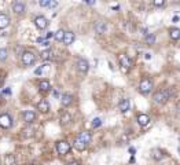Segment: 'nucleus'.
<instances>
[{"mask_svg":"<svg viewBox=\"0 0 180 165\" xmlns=\"http://www.w3.org/2000/svg\"><path fill=\"white\" fill-rule=\"evenodd\" d=\"M172 96V90H160L153 95V101L155 103H165L171 99Z\"/></svg>","mask_w":180,"mask_h":165,"instance_id":"1","label":"nucleus"},{"mask_svg":"<svg viewBox=\"0 0 180 165\" xmlns=\"http://www.w3.org/2000/svg\"><path fill=\"white\" fill-rule=\"evenodd\" d=\"M153 90V80L151 79H143L139 82V91H140L143 95L149 94Z\"/></svg>","mask_w":180,"mask_h":165,"instance_id":"2","label":"nucleus"},{"mask_svg":"<svg viewBox=\"0 0 180 165\" xmlns=\"http://www.w3.org/2000/svg\"><path fill=\"white\" fill-rule=\"evenodd\" d=\"M34 62H36V55L32 51H25L22 54V63L25 66H32L34 65Z\"/></svg>","mask_w":180,"mask_h":165,"instance_id":"3","label":"nucleus"},{"mask_svg":"<svg viewBox=\"0 0 180 165\" xmlns=\"http://www.w3.org/2000/svg\"><path fill=\"white\" fill-rule=\"evenodd\" d=\"M13 127V118L10 114L4 113V114H0V128L3 129H9Z\"/></svg>","mask_w":180,"mask_h":165,"instance_id":"4","label":"nucleus"},{"mask_svg":"<svg viewBox=\"0 0 180 165\" xmlns=\"http://www.w3.org/2000/svg\"><path fill=\"white\" fill-rule=\"evenodd\" d=\"M56 151H58V154H61V156L67 154L70 151L69 142H66V140H61V142H58L56 143Z\"/></svg>","mask_w":180,"mask_h":165,"instance_id":"5","label":"nucleus"},{"mask_svg":"<svg viewBox=\"0 0 180 165\" xmlns=\"http://www.w3.org/2000/svg\"><path fill=\"white\" fill-rule=\"evenodd\" d=\"M33 22H34V26H36L37 29H45V28L48 26V19L43 15H37L36 18L33 19Z\"/></svg>","mask_w":180,"mask_h":165,"instance_id":"6","label":"nucleus"},{"mask_svg":"<svg viewBox=\"0 0 180 165\" xmlns=\"http://www.w3.org/2000/svg\"><path fill=\"white\" fill-rule=\"evenodd\" d=\"M77 69L81 72V73H87L88 72V69H89V63H88V61L87 59H84V58H78L77 59Z\"/></svg>","mask_w":180,"mask_h":165,"instance_id":"7","label":"nucleus"},{"mask_svg":"<svg viewBox=\"0 0 180 165\" xmlns=\"http://www.w3.org/2000/svg\"><path fill=\"white\" fill-rule=\"evenodd\" d=\"M13 10H14L15 14H25V10H26V6L23 2H20V0H17V2L13 3Z\"/></svg>","mask_w":180,"mask_h":165,"instance_id":"8","label":"nucleus"},{"mask_svg":"<svg viewBox=\"0 0 180 165\" xmlns=\"http://www.w3.org/2000/svg\"><path fill=\"white\" fill-rule=\"evenodd\" d=\"M118 61H120V65H121L124 69H131V68H132V61L128 58V55L121 54L118 57Z\"/></svg>","mask_w":180,"mask_h":165,"instance_id":"9","label":"nucleus"},{"mask_svg":"<svg viewBox=\"0 0 180 165\" xmlns=\"http://www.w3.org/2000/svg\"><path fill=\"white\" fill-rule=\"evenodd\" d=\"M22 117H23V121H25V123L32 124L36 121V113H34L33 110H26V112H23Z\"/></svg>","mask_w":180,"mask_h":165,"instance_id":"10","label":"nucleus"},{"mask_svg":"<svg viewBox=\"0 0 180 165\" xmlns=\"http://www.w3.org/2000/svg\"><path fill=\"white\" fill-rule=\"evenodd\" d=\"M77 139L80 140V142H83L84 145H87V146H88L89 143H91L92 136H91V134H89L88 131H84V132H80V135L77 136Z\"/></svg>","mask_w":180,"mask_h":165,"instance_id":"11","label":"nucleus"},{"mask_svg":"<svg viewBox=\"0 0 180 165\" xmlns=\"http://www.w3.org/2000/svg\"><path fill=\"white\" fill-rule=\"evenodd\" d=\"M106 29H107V25H106V22H103V21L95 22V32H96L98 35H103V33L106 32Z\"/></svg>","mask_w":180,"mask_h":165,"instance_id":"12","label":"nucleus"},{"mask_svg":"<svg viewBox=\"0 0 180 165\" xmlns=\"http://www.w3.org/2000/svg\"><path fill=\"white\" fill-rule=\"evenodd\" d=\"M37 110L41 113H48L50 112V103H48L45 99H43V101H40L39 103H37Z\"/></svg>","mask_w":180,"mask_h":165,"instance_id":"13","label":"nucleus"},{"mask_svg":"<svg viewBox=\"0 0 180 165\" xmlns=\"http://www.w3.org/2000/svg\"><path fill=\"white\" fill-rule=\"evenodd\" d=\"M129 107H131V102H129V99H127V98L122 99L118 103V109L121 113H127L128 110H129Z\"/></svg>","mask_w":180,"mask_h":165,"instance_id":"14","label":"nucleus"},{"mask_svg":"<svg viewBox=\"0 0 180 165\" xmlns=\"http://www.w3.org/2000/svg\"><path fill=\"white\" fill-rule=\"evenodd\" d=\"M10 25V16L7 14L2 13L0 14V29H6Z\"/></svg>","mask_w":180,"mask_h":165,"instance_id":"15","label":"nucleus"},{"mask_svg":"<svg viewBox=\"0 0 180 165\" xmlns=\"http://www.w3.org/2000/svg\"><path fill=\"white\" fill-rule=\"evenodd\" d=\"M76 36L73 32H65V36H63V40H62V43L66 44V46H70V44L74 41Z\"/></svg>","mask_w":180,"mask_h":165,"instance_id":"16","label":"nucleus"},{"mask_svg":"<svg viewBox=\"0 0 180 165\" xmlns=\"http://www.w3.org/2000/svg\"><path fill=\"white\" fill-rule=\"evenodd\" d=\"M73 102V95H70V94H63V95L61 96V103L62 106H69V105H72Z\"/></svg>","mask_w":180,"mask_h":165,"instance_id":"17","label":"nucleus"},{"mask_svg":"<svg viewBox=\"0 0 180 165\" xmlns=\"http://www.w3.org/2000/svg\"><path fill=\"white\" fill-rule=\"evenodd\" d=\"M150 123V117L147 114H139L138 116V124L142 127H146Z\"/></svg>","mask_w":180,"mask_h":165,"instance_id":"18","label":"nucleus"},{"mask_svg":"<svg viewBox=\"0 0 180 165\" xmlns=\"http://www.w3.org/2000/svg\"><path fill=\"white\" fill-rule=\"evenodd\" d=\"M50 69H51V66L50 65H41L40 68H37L36 70H34V74L36 76H41V74H44V73H47V72H50Z\"/></svg>","mask_w":180,"mask_h":165,"instance_id":"19","label":"nucleus"},{"mask_svg":"<svg viewBox=\"0 0 180 165\" xmlns=\"http://www.w3.org/2000/svg\"><path fill=\"white\" fill-rule=\"evenodd\" d=\"M39 88H40V91H43V92H47V91H50L51 90V84H50V81L48 80H41V81L39 82Z\"/></svg>","mask_w":180,"mask_h":165,"instance_id":"20","label":"nucleus"},{"mask_svg":"<svg viewBox=\"0 0 180 165\" xmlns=\"http://www.w3.org/2000/svg\"><path fill=\"white\" fill-rule=\"evenodd\" d=\"M151 157L155 160V161H160L161 158H164V153L160 150V148H154V150L151 151Z\"/></svg>","mask_w":180,"mask_h":165,"instance_id":"21","label":"nucleus"},{"mask_svg":"<svg viewBox=\"0 0 180 165\" xmlns=\"http://www.w3.org/2000/svg\"><path fill=\"white\" fill-rule=\"evenodd\" d=\"M169 35H171L172 40H177V38H180V29L179 28H172L169 30Z\"/></svg>","mask_w":180,"mask_h":165,"instance_id":"22","label":"nucleus"},{"mask_svg":"<svg viewBox=\"0 0 180 165\" xmlns=\"http://www.w3.org/2000/svg\"><path fill=\"white\" fill-rule=\"evenodd\" d=\"M70 121H72V116H70L67 112H63V113H62V114H61V123L65 125V124H69Z\"/></svg>","mask_w":180,"mask_h":165,"instance_id":"23","label":"nucleus"},{"mask_svg":"<svg viewBox=\"0 0 180 165\" xmlns=\"http://www.w3.org/2000/svg\"><path fill=\"white\" fill-rule=\"evenodd\" d=\"M4 164L6 165H14L15 164L14 154H6V157H4Z\"/></svg>","mask_w":180,"mask_h":165,"instance_id":"24","label":"nucleus"},{"mask_svg":"<svg viewBox=\"0 0 180 165\" xmlns=\"http://www.w3.org/2000/svg\"><path fill=\"white\" fill-rule=\"evenodd\" d=\"M52 54H54L52 50L48 48V50H44V51H41V54H40V55H41L43 59H51V58H52Z\"/></svg>","mask_w":180,"mask_h":165,"instance_id":"25","label":"nucleus"},{"mask_svg":"<svg viewBox=\"0 0 180 165\" xmlns=\"http://www.w3.org/2000/svg\"><path fill=\"white\" fill-rule=\"evenodd\" d=\"M63 36H65V30H62V29L56 30V32L54 33V37H55L56 41H62L63 40Z\"/></svg>","mask_w":180,"mask_h":165,"instance_id":"26","label":"nucleus"},{"mask_svg":"<svg viewBox=\"0 0 180 165\" xmlns=\"http://www.w3.org/2000/svg\"><path fill=\"white\" fill-rule=\"evenodd\" d=\"M74 147H76V148H77V150H78V151H83V150H84V148H85V147H87V145H84V143H83V142H80V140H78V139H77V138H76V139H74Z\"/></svg>","mask_w":180,"mask_h":165,"instance_id":"27","label":"nucleus"},{"mask_svg":"<svg viewBox=\"0 0 180 165\" xmlns=\"http://www.w3.org/2000/svg\"><path fill=\"white\" fill-rule=\"evenodd\" d=\"M7 58H9V51L6 48H0V62H4Z\"/></svg>","mask_w":180,"mask_h":165,"instance_id":"28","label":"nucleus"},{"mask_svg":"<svg viewBox=\"0 0 180 165\" xmlns=\"http://www.w3.org/2000/svg\"><path fill=\"white\" fill-rule=\"evenodd\" d=\"M146 43L147 44H154L155 43V36L154 35H150V33H149V35L146 36Z\"/></svg>","mask_w":180,"mask_h":165,"instance_id":"29","label":"nucleus"},{"mask_svg":"<svg viewBox=\"0 0 180 165\" xmlns=\"http://www.w3.org/2000/svg\"><path fill=\"white\" fill-rule=\"evenodd\" d=\"M102 125V120L100 118H94V121H92V127L94 128H98V127Z\"/></svg>","mask_w":180,"mask_h":165,"instance_id":"30","label":"nucleus"},{"mask_svg":"<svg viewBox=\"0 0 180 165\" xmlns=\"http://www.w3.org/2000/svg\"><path fill=\"white\" fill-rule=\"evenodd\" d=\"M50 2L51 0H40L39 4L41 6V7H50Z\"/></svg>","mask_w":180,"mask_h":165,"instance_id":"31","label":"nucleus"},{"mask_svg":"<svg viewBox=\"0 0 180 165\" xmlns=\"http://www.w3.org/2000/svg\"><path fill=\"white\" fill-rule=\"evenodd\" d=\"M56 6H58L56 2H50V8H54V7H56Z\"/></svg>","mask_w":180,"mask_h":165,"instance_id":"32","label":"nucleus"},{"mask_svg":"<svg viewBox=\"0 0 180 165\" xmlns=\"http://www.w3.org/2000/svg\"><path fill=\"white\" fill-rule=\"evenodd\" d=\"M154 4L155 6H164V2H162V0H161V2H160V0H157V2H154Z\"/></svg>","mask_w":180,"mask_h":165,"instance_id":"33","label":"nucleus"},{"mask_svg":"<svg viewBox=\"0 0 180 165\" xmlns=\"http://www.w3.org/2000/svg\"><path fill=\"white\" fill-rule=\"evenodd\" d=\"M67 165H80V164H78V162H76V161H73V162H69Z\"/></svg>","mask_w":180,"mask_h":165,"instance_id":"34","label":"nucleus"},{"mask_svg":"<svg viewBox=\"0 0 180 165\" xmlns=\"http://www.w3.org/2000/svg\"><path fill=\"white\" fill-rule=\"evenodd\" d=\"M146 55V59H151V54H144Z\"/></svg>","mask_w":180,"mask_h":165,"instance_id":"35","label":"nucleus"},{"mask_svg":"<svg viewBox=\"0 0 180 165\" xmlns=\"http://www.w3.org/2000/svg\"><path fill=\"white\" fill-rule=\"evenodd\" d=\"M54 36V32H48V35H47V37H52Z\"/></svg>","mask_w":180,"mask_h":165,"instance_id":"36","label":"nucleus"},{"mask_svg":"<svg viewBox=\"0 0 180 165\" xmlns=\"http://www.w3.org/2000/svg\"><path fill=\"white\" fill-rule=\"evenodd\" d=\"M179 153H180V147H179Z\"/></svg>","mask_w":180,"mask_h":165,"instance_id":"37","label":"nucleus"}]
</instances>
